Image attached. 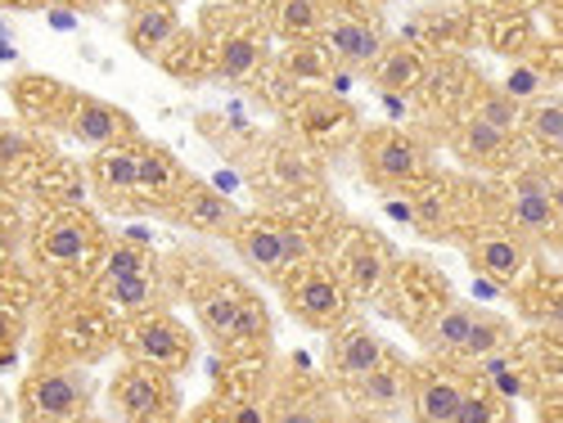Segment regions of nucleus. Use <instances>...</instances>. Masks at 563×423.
Segmentation results:
<instances>
[{
	"label": "nucleus",
	"instance_id": "1",
	"mask_svg": "<svg viewBox=\"0 0 563 423\" xmlns=\"http://www.w3.org/2000/svg\"><path fill=\"white\" fill-rule=\"evenodd\" d=\"M509 334L514 329H509L505 315L468 307V302H446L442 311H433L424 324H419L415 338L424 343V352H433L438 360H446L455 369H468V365H478L492 352H505Z\"/></svg>",
	"mask_w": 563,
	"mask_h": 423
},
{
	"label": "nucleus",
	"instance_id": "2",
	"mask_svg": "<svg viewBox=\"0 0 563 423\" xmlns=\"http://www.w3.org/2000/svg\"><path fill=\"white\" fill-rule=\"evenodd\" d=\"M429 167H433L429 145L401 126H374L361 135V171L379 190H401V185L424 180Z\"/></svg>",
	"mask_w": 563,
	"mask_h": 423
},
{
	"label": "nucleus",
	"instance_id": "3",
	"mask_svg": "<svg viewBox=\"0 0 563 423\" xmlns=\"http://www.w3.org/2000/svg\"><path fill=\"white\" fill-rule=\"evenodd\" d=\"M500 225L523 234L528 244H537L541 253L554 248L559 240V208L550 194V180L541 171H519L500 185Z\"/></svg>",
	"mask_w": 563,
	"mask_h": 423
},
{
	"label": "nucleus",
	"instance_id": "4",
	"mask_svg": "<svg viewBox=\"0 0 563 423\" xmlns=\"http://www.w3.org/2000/svg\"><path fill=\"white\" fill-rule=\"evenodd\" d=\"M316 41H320V55H330L339 68H369L374 59L384 55L388 32H384L379 19L369 14V5H347L343 0L339 10L330 5Z\"/></svg>",
	"mask_w": 563,
	"mask_h": 423
},
{
	"label": "nucleus",
	"instance_id": "5",
	"mask_svg": "<svg viewBox=\"0 0 563 423\" xmlns=\"http://www.w3.org/2000/svg\"><path fill=\"white\" fill-rule=\"evenodd\" d=\"M285 307L307 324V329H320L330 334L347 320V307H352V293L343 289L339 270H324V266H307L302 270L294 266L289 270V285H285Z\"/></svg>",
	"mask_w": 563,
	"mask_h": 423
},
{
	"label": "nucleus",
	"instance_id": "6",
	"mask_svg": "<svg viewBox=\"0 0 563 423\" xmlns=\"http://www.w3.org/2000/svg\"><path fill=\"white\" fill-rule=\"evenodd\" d=\"M126 352L131 360H145V365H158L167 374H185L195 365V334L185 329L180 320L154 311L145 320H135L126 329Z\"/></svg>",
	"mask_w": 563,
	"mask_h": 423
},
{
	"label": "nucleus",
	"instance_id": "7",
	"mask_svg": "<svg viewBox=\"0 0 563 423\" xmlns=\"http://www.w3.org/2000/svg\"><path fill=\"white\" fill-rule=\"evenodd\" d=\"M464 253H468V261H474V270H483L487 279H496V285H514V279L537 261L541 248L496 221V225H478L474 234H468Z\"/></svg>",
	"mask_w": 563,
	"mask_h": 423
},
{
	"label": "nucleus",
	"instance_id": "8",
	"mask_svg": "<svg viewBox=\"0 0 563 423\" xmlns=\"http://www.w3.org/2000/svg\"><path fill=\"white\" fill-rule=\"evenodd\" d=\"M176 374L145 365V360H131L118 379H113V405L122 419H167L176 405V388H172Z\"/></svg>",
	"mask_w": 563,
	"mask_h": 423
},
{
	"label": "nucleus",
	"instance_id": "9",
	"mask_svg": "<svg viewBox=\"0 0 563 423\" xmlns=\"http://www.w3.org/2000/svg\"><path fill=\"white\" fill-rule=\"evenodd\" d=\"M468 397V383L455 365H419L410 374V414L419 423H455L460 419V405Z\"/></svg>",
	"mask_w": 563,
	"mask_h": 423
},
{
	"label": "nucleus",
	"instance_id": "10",
	"mask_svg": "<svg viewBox=\"0 0 563 423\" xmlns=\"http://www.w3.org/2000/svg\"><path fill=\"white\" fill-rule=\"evenodd\" d=\"M225 240L234 253H240V261H249L262 279H271V285H279V279L294 270V257L285 248V225L262 221V216H240Z\"/></svg>",
	"mask_w": 563,
	"mask_h": 423
},
{
	"label": "nucleus",
	"instance_id": "11",
	"mask_svg": "<svg viewBox=\"0 0 563 423\" xmlns=\"http://www.w3.org/2000/svg\"><path fill=\"white\" fill-rule=\"evenodd\" d=\"M32 419H81L90 405L86 369H45L23 392Z\"/></svg>",
	"mask_w": 563,
	"mask_h": 423
},
{
	"label": "nucleus",
	"instance_id": "12",
	"mask_svg": "<svg viewBox=\"0 0 563 423\" xmlns=\"http://www.w3.org/2000/svg\"><path fill=\"white\" fill-rule=\"evenodd\" d=\"M451 149H455L460 163L483 167V171H509L514 163H519V145H514V135L478 122L474 113H464L460 126L451 131Z\"/></svg>",
	"mask_w": 563,
	"mask_h": 423
},
{
	"label": "nucleus",
	"instance_id": "13",
	"mask_svg": "<svg viewBox=\"0 0 563 423\" xmlns=\"http://www.w3.org/2000/svg\"><path fill=\"white\" fill-rule=\"evenodd\" d=\"M393 270V253L374 240V234H356V240L339 253V279L352 298H369L379 293V285Z\"/></svg>",
	"mask_w": 563,
	"mask_h": 423
},
{
	"label": "nucleus",
	"instance_id": "14",
	"mask_svg": "<svg viewBox=\"0 0 563 423\" xmlns=\"http://www.w3.org/2000/svg\"><path fill=\"white\" fill-rule=\"evenodd\" d=\"M347 392H352V405L361 414H379L384 419V414H397L410 401V374H406V365L384 360V365H374L365 379L347 383Z\"/></svg>",
	"mask_w": 563,
	"mask_h": 423
},
{
	"label": "nucleus",
	"instance_id": "15",
	"mask_svg": "<svg viewBox=\"0 0 563 423\" xmlns=\"http://www.w3.org/2000/svg\"><path fill=\"white\" fill-rule=\"evenodd\" d=\"M180 36V14L167 5V0H154V5H135V14L126 19V45L140 59H163Z\"/></svg>",
	"mask_w": 563,
	"mask_h": 423
},
{
	"label": "nucleus",
	"instance_id": "16",
	"mask_svg": "<svg viewBox=\"0 0 563 423\" xmlns=\"http://www.w3.org/2000/svg\"><path fill=\"white\" fill-rule=\"evenodd\" d=\"M176 212H180V221L190 225V230H199V234H221V240L234 230V221L244 216L225 194L208 190V185H185V190H176Z\"/></svg>",
	"mask_w": 563,
	"mask_h": 423
},
{
	"label": "nucleus",
	"instance_id": "17",
	"mask_svg": "<svg viewBox=\"0 0 563 423\" xmlns=\"http://www.w3.org/2000/svg\"><path fill=\"white\" fill-rule=\"evenodd\" d=\"M73 135L77 140H86L90 149H104V145H126V140L135 135V126H131V118L122 113V109H113V104H104V100H90V96H81L77 104H73Z\"/></svg>",
	"mask_w": 563,
	"mask_h": 423
},
{
	"label": "nucleus",
	"instance_id": "18",
	"mask_svg": "<svg viewBox=\"0 0 563 423\" xmlns=\"http://www.w3.org/2000/svg\"><path fill=\"white\" fill-rule=\"evenodd\" d=\"M90 180H96L100 199L122 203L126 194L140 190V149H131V145H104L96 158H90Z\"/></svg>",
	"mask_w": 563,
	"mask_h": 423
},
{
	"label": "nucleus",
	"instance_id": "19",
	"mask_svg": "<svg viewBox=\"0 0 563 423\" xmlns=\"http://www.w3.org/2000/svg\"><path fill=\"white\" fill-rule=\"evenodd\" d=\"M330 360H334V374H339L343 383H356V379H365L374 365L388 360V347H384L379 334H369V329L352 324V329H343V334H334Z\"/></svg>",
	"mask_w": 563,
	"mask_h": 423
},
{
	"label": "nucleus",
	"instance_id": "20",
	"mask_svg": "<svg viewBox=\"0 0 563 423\" xmlns=\"http://www.w3.org/2000/svg\"><path fill=\"white\" fill-rule=\"evenodd\" d=\"M244 285H234V279H212V285L195 298V315H199V329L212 338V343H225L230 338V324H234V315H240V307H244Z\"/></svg>",
	"mask_w": 563,
	"mask_h": 423
},
{
	"label": "nucleus",
	"instance_id": "21",
	"mask_svg": "<svg viewBox=\"0 0 563 423\" xmlns=\"http://www.w3.org/2000/svg\"><path fill=\"white\" fill-rule=\"evenodd\" d=\"M324 14H330V0H275L266 10L271 32L279 41H316Z\"/></svg>",
	"mask_w": 563,
	"mask_h": 423
},
{
	"label": "nucleus",
	"instance_id": "22",
	"mask_svg": "<svg viewBox=\"0 0 563 423\" xmlns=\"http://www.w3.org/2000/svg\"><path fill=\"white\" fill-rule=\"evenodd\" d=\"M41 253H45V261H55V266H77V261H86V253H90V225L81 221V216H55V221H45V230H41Z\"/></svg>",
	"mask_w": 563,
	"mask_h": 423
},
{
	"label": "nucleus",
	"instance_id": "23",
	"mask_svg": "<svg viewBox=\"0 0 563 423\" xmlns=\"http://www.w3.org/2000/svg\"><path fill=\"white\" fill-rule=\"evenodd\" d=\"M374 81H379L384 96H406V90H415L419 81H424V59H419L410 45H384V55L369 64Z\"/></svg>",
	"mask_w": 563,
	"mask_h": 423
},
{
	"label": "nucleus",
	"instance_id": "24",
	"mask_svg": "<svg viewBox=\"0 0 563 423\" xmlns=\"http://www.w3.org/2000/svg\"><path fill=\"white\" fill-rule=\"evenodd\" d=\"M519 131L532 149H554V140L563 131V96H537L523 104Z\"/></svg>",
	"mask_w": 563,
	"mask_h": 423
},
{
	"label": "nucleus",
	"instance_id": "25",
	"mask_svg": "<svg viewBox=\"0 0 563 423\" xmlns=\"http://www.w3.org/2000/svg\"><path fill=\"white\" fill-rule=\"evenodd\" d=\"M96 293H100L109 307H118V311H145V307L158 298L154 275H100Z\"/></svg>",
	"mask_w": 563,
	"mask_h": 423
},
{
	"label": "nucleus",
	"instance_id": "26",
	"mask_svg": "<svg viewBox=\"0 0 563 423\" xmlns=\"http://www.w3.org/2000/svg\"><path fill=\"white\" fill-rule=\"evenodd\" d=\"M266 64V45L253 36V32H240V36H225L221 51H217V68L221 77L240 81V77H253V68Z\"/></svg>",
	"mask_w": 563,
	"mask_h": 423
},
{
	"label": "nucleus",
	"instance_id": "27",
	"mask_svg": "<svg viewBox=\"0 0 563 423\" xmlns=\"http://www.w3.org/2000/svg\"><path fill=\"white\" fill-rule=\"evenodd\" d=\"M474 113L478 122H487V126H496V131H509V135H519V118H523V104L514 100V96H505L500 86H483L478 96H474Z\"/></svg>",
	"mask_w": 563,
	"mask_h": 423
},
{
	"label": "nucleus",
	"instance_id": "28",
	"mask_svg": "<svg viewBox=\"0 0 563 423\" xmlns=\"http://www.w3.org/2000/svg\"><path fill=\"white\" fill-rule=\"evenodd\" d=\"M478 374H483V383H487L496 397H505V401H514V397L528 388V365L514 360V356H505V352L483 356V360H478Z\"/></svg>",
	"mask_w": 563,
	"mask_h": 423
},
{
	"label": "nucleus",
	"instance_id": "29",
	"mask_svg": "<svg viewBox=\"0 0 563 423\" xmlns=\"http://www.w3.org/2000/svg\"><path fill=\"white\" fill-rule=\"evenodd\" d=\"M140 190L158 199L180 190V171L163 149H140Z\"/></svg>",
	"mask_w": 563,
	"mask_h": 423
},
{
	"label": "nucleus",
	"instance_id": "30",
	"mask_svg": "<svg viewBox=\"0 0 563 423\" xmlns=\"http://www.w3.org/2000/svg\"><path fill=\"white\" fill-rule=\"evenodd\" d=\"M266 334H271V320H266L262 298L244 293V307H240V315H234V324H230V338H225V343H240V347H249V343H266Z\"/></svg>",
	"mask_w": 563,
	"mask_h": 423
},
{
	"label": "nucleus",
	"instance_id": "31",
	"mask_svg": "<svg viewBox=\"0 0 563 423\" xmlns=\"http://www.w3.org/2000/svg\"><path fill=\"white\" fill-rule=\"evenodd\" d=\"M109 266H104V275H154V266H150V253L145 248H126V244H118V248H109V257H104Z\"/></svg>",
	"mask_w": 563,
	"mask_h": 423
},
{
	"label": "nucleus",
	"instance_id": "32",
	"mask_svg": "<svg viewBox=\"0 0 563 423\" xmlns=\"http://www.w3.org/2000/svg\"><path fill=\"white\" fill-rule=\"evenodd\" d=\"M541 86H545V77H541L537 68H514V73L500 81V90H505V96H514L519 104L537 100V96H541Z\"/></svg>",
	"mask_w": 563,
	"mask_h": 423
},
{
	"label": "nucleus",
	"instance_id": "33",
	"mask_svg": "<svg viewBox=\"0 0 563 423\" xmlns=\"http://www.w3.org/2000/svg\"><path fill=\"white\" fill-rule=\"evenodd\" d=\"M230 5H234V10H244V14H266L275 0H230Z\"/></svg>",
	"mask_w": 563,
	"mask_h": 423
},
{
	"label": "nucleus",
	"instance_id": "34",
	"mask_svg": "<svg viewBox=\"0 0 563 423\" xmlns=\"http://www.w3.org/2000/svg\"><path fill=\"white\" fill-rule=\"evenodd\" d=\"M487 5H492V10H505V14H509V10H523V5H532V0H487Z\"/></svg>",
	"mask_w": 563,
	"mask_h": 423
},
{
	"label": "nucleus",
	"instance_id": "35",
	"mask_svg": "<svg viewBox=\"0 0 563 423\" xmlns=\"http://www.w3.org/2000/svg\"><path fill=\"white\" fill-rule=\"evenodd\" d=\"M554 158H563V131H559V140H554V149H550Z\"/></svg>",
	"mask_w": 563,
	"mask_h": 423
},
{
	"label": "nucleus",
	"instance_id": "36",
	"mask_svg": "<svg viewBox=\"0 0 563 423\" xmlns=\"http://www.w3.org/2000/svg\"><path fill=\"white\" fill-rule=\"evenodd\" d=\"M347 5H384V0H347Z\"/></svg>",
	"mask_w": 563,
	"mask_h": 423
},
{
	"label": "nucleus",
	"instance_id": "37",
	"mask_svg": "<svg viewBox=\"0 0 563 423\" xmlns=\"http://www.w3.org/2000/svg\"><path fill=\"white\" fill-rule=\"evenodd\" d=\"M554 248H563V221H559V240H554Z\"/></svg>",
	"mask_w": 563,
	"mask_h": 423
},
{
	"label": "nucleus",
	"instance_id": "38",
	"mask_svg": "<svg viewBox=\"0 0 563 423\" xmlns=\"http://www.w3.org/2000/svg\"><path fill=\"white\" fill-rule=\"evenodd\" d=\"M135 5H154V0H135Z\"/></svg>",
	"mask_w": 563,
	"mask_h": 423
},
{
	"label": "nucleus",
	"instance_id": "39",
	"mask_svg": "<svg viewBox=\"0 0 563 423\" xmlns=\"http://www.w3.org/2000/svg\"><path fill=\"white\" fill-rule=\"evenodd\" d=\"M14 5H27V0H14Z\"/></svg>",
	"mask_w": 563,
	"mask_h": 423
}]
</instances>
